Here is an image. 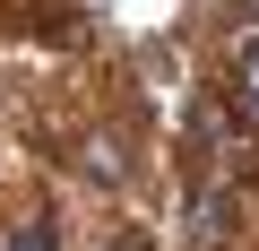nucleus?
<instances>
[{
  "mask_svg": "<svg viewBox=\"0 0 259 251\" xmlns=\"http://www.w3.org/2000/svg\"><path fill=\"white\" fill-rule=\"evenodd\" d=\"M9 251H52V225H44V217H35V225H18V234H9Z\"/></svg>",
  "mask_w": 259,
  "mask_h": 251,
  "instance_id": "3",
  "label": "nucleus"
},
{
  "mask_svg": "<svg viewBox=\"0 0 259 251\" xmlns=\"http://www.w3.org/2000/svg\"><path fill=\"white\" fill-rule=\"evenodd\" d=\"M190 234H199V242H225V234H233V199H225V191L199 199V225H190Z\"/></svg>",
  "mask_w": 259,
  "mask_h": 251,
  "instance_id": "1",
  "label": "nucleus"
},
{
  "mask_svg": "<svg viewBox=\"0 0 259 251\" xmlns=\"http://www.w3.org/2000/svg\"><path fill=\"white\" fill-rule=\"evenodd\" d=\"M242 113H250V121H259V35H250V44H242Z\"/></svg>",
  "mask_w": 259,
  "mask_h": 251,
  "instance_id": "2",
  "label": "nucleus"
},
{
  "mask_svg": "<svg viewBox=\"0 0 259 251\" xmlns=\"http://www.w3.org/2000/svg\"><path fill=\"white\" fill-rule=\"evenodd\" d=\"M112 251H156V242H147V234H121V242H112Z\"/></svg>",
  "mask_w": 259,
  "mask_h": 251,
  "instance_id": "4",
  "label": "nucleus"
}]
</instances>
